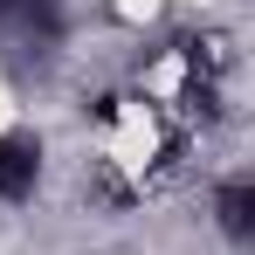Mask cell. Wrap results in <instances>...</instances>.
Segmentation results:
<instances>
[{"instance_id": "1", "label": "cell", "mask_w": 255, "mask_h": 255, "mask_svg": "<svg viewBox=\"0 0 255 255\" xmlns=\"http://www.w3.org/2000/svg\"><path fill=\"white\" fill-rule=\"evenodd\" d=\"M35 172H42V152H35V138H14V131H0V200H21V193H35Z\"/></svg>"}, {"instance_id": "2", "label": "cell", "mask_w": 255, "mask_h": 255, "mask_svg": "<svg viewBox=\"0 0 255 255\" xmlns=\"http://www.w3.org/2000/svg\"><path fill=\"white\" fill-rule=\"evenodd\" d=\"M249 207H255V186L249 179H228V186H221V228H228L235 242H249Z\"/></svg>"}, {"instance_id": "3", "label": "cell", "mask_w": 255, "mask_h": 255, "mask_svg": "<svg viewBox=\"0 0 255 255\" xmlns=\"http://www.w3.org/2000/svg\"><path fill=\"white\" fill-rule=\"evenodd\" d=\"M7 21H21V28H35V21H55V0H0V28H7Z\"/></svg>"}]
</instances>
